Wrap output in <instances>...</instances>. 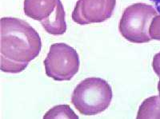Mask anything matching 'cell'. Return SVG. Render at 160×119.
I'll use <instances>...</instances> for the list:
<instances>
[{
    "instance_id": "2",
    "label": "cell",
    "mask_w": 160,
    "mask_h": 119,
    "mask_svg": "<svg viewBox=\"0 0 160 119\" xmlns=\"http://www.w3.org/2000/svg\"><path fill=\"white\" fill-rule=\"evenodd\" d=\"M112 97V89L108 82L91 77L84 79L75 87L71 103L80 114L93 116L107 110Z\"/></svg>"
},
{
    "instance_id": "11",
    "label": "cell",
    "mask_w": 160,
    "mask_h": 119,
    "mask_svg": "<svg viewBox=\"0 0 160 119\" xmlns=\"http://www.w3.org/2000/svg\"><path fill=\"white\" fill-rule=\"evenodd\" d=\"M152 67L155 74L160 77V52H158V54L154 56L152 62Z\"/></svg>"
},
{
    "instance_id": "7",
    "label": "cell",
    "mask_w": 160,
    "mask_h": 119,
    "mask_svg": "<svg viewBox=\"0 0 160 119\" xmlns=\"http://www.w3.org/2000/svg\"><path fill=\"white\" fill-rule=\"evenodd\" d=\"M66 13L64 11L61 0H58L55 11L50 15L49 18L42 21L43 29L48 34L53 35H61L67 31V22H66Z\"/></svg>"
},
{
    "instance_id": "8",
    "label": "cell",
    "mask_w": 160,
    "mask_h": 119,
    "mask_svg": "<svg viewBox=\"0 0 160 119\" xmlns=\"http://www.w3.org/2000/svg\"><path fill=\"white\" fill-rule=\"evenodd\" d=\"M138 119H160V97L152 96L144 100L138 109Z\"/></svg>"
},
{
    "instance_id": "12",
    "label": "cell",
    "mask_w": 160,
    "mask_h": 119,
    "mask_svg": "<svg viewBox=\"0 0 160 119\" xmlns=\"http://www.w3.org/2000/svg\"><path fill=\"white\" fill-rule=\"evenodd\" d=\"M151 1L155 4V7L156 8L157 11L160 13V0H151Z\"/></svg>"
},
{
    "instance_id": "13",
    "label": "cell",
    "mask_w": 160,
    "mask_h": 119,
    "mask_svg": "<svg viewBox=\"0 0 160 119\" xmlns=\"http://www.w3.org/2000/svg\"><path fill=\"white\" fill-rule=\"evenodd\" d=\"M158 94H159V97H160V78H159V81H158Z\"/></svg>"
},
{
    "instance_id": "10",
    "label": "cell",
    "mask_w": 160,
    "mask_h": 119,
    "mask_svg": "<svg viewBox=\"0 0 160 119\" xmlns=\"http://www.w3.org/2000/svg\"><path fill=\"white\" fill-rule=\"evenodd\" d=\"M151 39L160 41V15H156L152 19L149 29Z\"/></svg>"
},
{
    "instance_id": "5",
    "label": "cell",
    "mask_w": 160,
    "mask_h": 119,
    "mask_svg": "<svg viewBox=\"0 0 160 119\" xmlns=\"http://www.w3.org/2000/svg\"><path fill=\"white\" fill-rule=\"evenodd\" d=\"M115 6L116 0H78L72 19L79 25L102 22L112 16Z\"/></svg>"
},
{
    "instance_id": "3",
    "label": "cell",
    "mask_w": 160,
    "mask_h": 119,
    "mask_svg": "<svg viewBox=\"0 0 160 119\" xmlns=\"http://www.w3.org/2000/svg\"><path fill=\"white\" fill-rule=\"evenodd\" d=\"M152 6L146 3L132 4L124 10L118 30L122 37L133 43H146L151 40L149 29L157 15Z\"/></svg>"
},
{
    "instance_id": "4",
    "label": "cell",
    "mask_w": 160,
    "mask_h": 119,
    "mask_svg": "<svg viewBox=\"0 0 160 119\" xmlns=\"http://www.w3.org/2000/svg\"><path fill=\"white\" fill-rule=\"evenodd\" d=\"M46 74L55 81H69L79 70V57L73 47L66 43H54L44 60Z\"/></svg>"
},
{
    "instance_id": "9",
    "label": "cell",
    "mask_w": 160,
    "mask_h": 119,
    "mask_svg": "<svg viewBox=\"0 0 160 119\" xmlns=\"http://www.w3.org/2000/svg\"><path fill=\"white\" fill-rule=\"evenodd\" d=\"M44 119H54V118H74L78 119V116L75 114L72 109L68 105H58L53 108L50 109L45 115Z\"/></svg>"
},
{
    "instance_id": "6",
    "label": "cell",
    "mask_w": 160,
    "mask_h": 119,
    "mask_svg": "<svg viewBox=\"0 0 160 119\" xmlns=\"http://www.w3.org/2000/svg\"><path fill=\"white\" fill-rule=\"evenodd\" d=\"M58 0H24L25 15L34 20L42 22L55 11Z\"/></svg>"
},
{
    "instance_id": "1",
    "label": "cell",
    "mask_w": 160,
    "mask_h": 119,
    "mask_svg": "<svg viewBox=\"0 0 160 119\" xmlns=\"http://www.w3.org/2000/svg\"><path fill=\"white\" fill-rule=\"evenodd\" d=\"M0 28L1 71L11 74L22 72L41 51L39 34L28 22L11 17L2 18Z\"/></svg>"
}]
</instances>
